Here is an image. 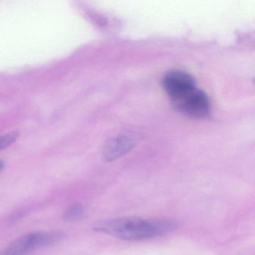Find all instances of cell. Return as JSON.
<instances>
[{"label":"cell","instance_id":"obj_1","mask_svg":"<svg viewBox=\"0 0 255 255\" xmlns=\"http://www.w3.org/2000/svg\"><path fill=\"white\" fill-rule=\"evenodd\" d=\"M177 227V221L168 218L123 217L101 221L94 228L122 240L139 241L163 235Z\"/></svg>","mask_w":255,"mask_h":255},{"label":"cell","instance_id":"obj_2","mask_svg":"<svg viewBox=\"0 0 255 255\" xmlns=\"http://www.w3.org/2000/svg\"><path fill=\"white\" fill-rule=\"evenodd\" d=\"M62 238V234L57 231L32 233L17 239L8 245L0 255H26L40 248L54 244Z\"/></svg>","mask_w":255,"mask_h":255},{"label":"cell","instance_id":"obj_3","mask_svg":"<svg viewBox=\"0 0 255 255\" xmlns=\"http://www.w3.org/2000/svg\"><path fill=\"white\" fill-rule=\"evenodd\" d=\"M171 102L177 111L194 119L206 118L210 113V104L208 97L196 87Z\"/></svg>","mask_w":255,"mask_h":255},{"label":"cell","instance_id":"obj_4","mask_svg":"<svg viewBox=\"0 0 255 255\" xmlns=\"http://www.w3.org/2000/svg\"><path fill=\"white\" fill-rule=\"evenodd\" d=\"M162 86L171 101L186 95L195 86V80L190 74L181 71L167 73L162 80Z\"/></svg>","mask_w":255,"mask_h":255},{"label":"cell","instance_id":"obj_5","mask_svg":"<svg viewBox=\"0 0 255 255\" xmlns=\"http://www.w3.org/2000/svg\"><path fill=\"white\" fill-rule=\"evenodd\" d=\"M138 138L136 134L130 132L121 134L110 140L104 147V159L110 162L124 156L135 146Z\"/></svg>","mask_w":255,"mask_h":255},{"label":"cell","instance_id":"obj_6","mask_svg":"<svg viewBox=\"0 0 255 255\" xmlns=\"http://www.w3.org/2000/svg\"><path fill=\"white\" fill-rule=\"evenodd\" d=\"M83 213H84V209L81 204H74L65 210V213H64V218L67 221L77 220L83 216Z\"/></svg>","mask_w":255,"mask_h":255},{"label":"cell","instance_id":"obj_7","mask_svg":"<svg viewBox=\"0 0 255 255\" xmlns=\"http://www.w3.org/2000/svg\"><path fill=\"white\" fill-rule=\"evenodd\" d=\"M18 137L19 133L15 131L0 136V150L6 148L8 146L11 145L18 138Z\"/></svg>","mask_w":255,"mask_h":255},{"label":"cell","instance_id":"obj_8","mask_svg":"<svg viewBox=\"0 0 255 255\" xmlns=\"http://www.w3.org/2000/svg\"><path fill=\"white\" fill-rule=\"evenodd\" d=\"M4 165H5L4 162L2 160H0V171L4 168Z\"/></svg>","mask_w":255,"mask_h":255}]
</instances>
